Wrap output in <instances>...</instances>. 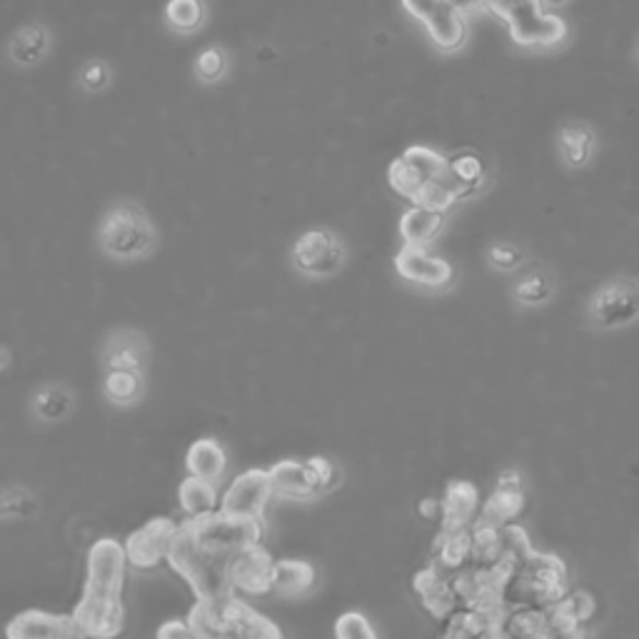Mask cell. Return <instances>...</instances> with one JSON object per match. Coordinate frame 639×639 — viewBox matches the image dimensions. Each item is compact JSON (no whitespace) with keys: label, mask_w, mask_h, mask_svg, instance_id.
Masks as SVG:
<instances>
[{"label":"cell","mask_w":639,"mask_h":639,"mask_svg":"<svg viewBox=\"0 0 639 639\" xmlns=\"http://www.w3.org/2000/svg\"><path fill=\"white\" fill-rule=\"evenodd\" d=\"M98 242L108 258L130 262L153 252L157 233L151 215L143 208L135 203H118L105 213L98 230Z\"/></svg>","instance_id":"cell-5"},{"label":"cell","mask_w":639,"mask_h":639,"mask_svg":"<svg viewBox=\"0 0 639 639\" xmlns=\"http://www.w3.org/2000/svg\"><path fill=\"white\" fill-rule=\"evenodd\" d=\"M157 637L161 639H198L192 627L188 625V619H170L165 623L161 629H157Z\"/></svg>","instance_id":"cell-41"},{"label":"cell","mask_w":639,"mask_h":639,"mask_svg":"<svg viewBox=\"0 0 639 639\" xmlns=\"http://www.w3.org/2000/svg\"><path fill=\"white\" fill-rule=\"evenodd\" d=\"M510 639H545L549 635V619L547 607H507V615L502 619V635Z\"/></svg>","instance_id":"cell-24"},{"label":"cell","mask_w":639,"mask_h":639,"mask_svg":"<svg viewBox=\"0 0 639 639\" xmlns=\"http://www.w3.org/2000/svg\"><path fill=\"white\" fill-rule=\"evenodd\" d=\"M480 489L468 480H452L442 495L440 530L472 528L480 512Z\"/></svg>","instance_id":"cell-19"},{"label":"cell","mask_w":639,"mask_h":639,"mask_svg":"<svg viewBox=\"0 0 639 639\" xmlns=\"http://www.w3.org/2000/svg\"><path fill=\"white\" fill-rule=\"evenodd\" d=\"M493 11L507 23L514 43L528 48H549L565 38V23L542 8V0H487Z\"/></svg>","instance_id":"cell-6"},{"label":"cell","mask_w":639,"mask_h":639,"mask_svg":"<svg viewBox=\"0 0 639 639\" xmlns=\"http://www.w3.org/2000/svg\"><path fill=\"white\" fill-rule=\"evenodd\" d=\"M335 637L340 639H375V629L370 619L360 612H345L335 623Z\"/></svg>","instance_id":"cell-35"},{"label":"cell","mask_w":639,"mask_h":639,"mask_svg":"<svg viewBox=\"0 0 639 639\" xmlns=\"http://www.w3.org/2000/svg\"><path fill=\"white\" fill-rule=\"evenodd\" d=\"M549 3H553V5H557V3H563V0H549Z\"/></svg>","instance_id":"cell-45"},{"label":"cell","mask_w":639,"mask_h":639,"mask_svg":"<svg viewBox=\"0 0 639 639\" xmlns=\"http://www.w3.org/2000/svg\"><path fill=\"white\" fill-rule=\"evenodd\" d=\"M413 590L417 594L419 605H423L427 615L435 617L437 623H442L454 607H460L458 594L452 590L450 575L442 572L440 567H435L433 563L415 572Z\"/></svg>","instance_id":"cell-15"},{"label":"cell","mask_w":639,"mask_h":639,"mask_svg":"<svg viewBox=\"0 0 639 639\" xmlns=\"http://www.w3.org/2000/svg\"><path fill=\"white\" fill-rule=\"evenodd\" d=\"M270 480H273L275 495L287 497V500H315L320 497L318 480L310 462L305 460H280L270 468Z\"/></svg>","instance_id":"cell-20"},{"label":"cell","mask_w":639,"mask_h":639,"mask_svg":"<svg viewBox=\"0 0 639 639\" xmlns=\"http://www.w3.org/2000/svg\"><path fill=\"white\" fill-rule=\"evenodd\" d=\"M590 318L597 328H625L639 318V283L635 280H612L600 287L590 300Z\"/></svg>","instance_id":"cell-9"},{"label":"cell","mask_w":639,"mask_h":639,"mask_svg":"<svg viewBox=\"0 0 639 639\" xmlns=\"http://www.w3.org/2000/svg\"><path fill=\"white\" fill-rule=\"evenodd\" d=\"M225 68H227V60L221 48H205L196 60V73L200 81H205V83H215L217 78H223Z\"/></svg>","instance_id":"cell-36"},{"label":"cell","mask_w":639,"mask_h":639,"mask_svg":"<svg viewBox=\"0 0 639 639\" xmlns=\"http://www.w3.org/2000/svg\"><path fill=\"white\" fill-rule=\"evenodd\" d=\"M559 147H563V155L570 168H584L592 157L594 135L584 126H567L559 133Z\"/></svg>","instance_id":"cell-32"},{"label":"cell","mask_w":639,"mask_h":639,"mask_svg":"<svg viewBox=\"0 0 639 639\" xmlns=\"http://www.w3.org/2000/svg\"><path fill=\"white\" fill-rule=\"evenodd\" d=\"M11 639H70L81 637L73 615H50L43 610H25L5 627Z\"/></svg>","instance_id":"cell-16"},{"label":"cell","mask_w":639,"mask_h":639,"mask_svg":"<svg viewBox=\"0 0 639 639\" xmlns=\"http://www.w3.org/2000/svg\"><path fill=\"white\" fill-rule=\"evenodd\" d=\"M275 489L270 470H248L233 480V485L221 497V510L238 518L265 520V510L273 500Z\"/></svg>","instance_id":"cell-11"},{"label":"cell","mask_w":639,"mask_h":639,"mask_svg":"<svg viewBox=\"0 0 639 639\" xmlns=\"http://www.w3.org/2000/svg\"><path fill=\"white\" fill-rule=\"evenodd\" d=\"M128 555L118 540L103 537L87 553L83 597L73 610L81 637H116L126 625L122 588H126Z\"/></svg>","instance_id":"cell-1"},{"label":"cell","mask_w":639,"mask_h":639,"mask_svg":"<svg viewBox=\"0 0 639 639\" xmlns=\"http://www.w3.org/2000/svg\"><path fill=\"white\" fill-rule=\"evenodd\" d=\"M507 607L502 610H477V607H454L442 619L440 637L448 639H470V637H500L502 619Z\"/></svg>","instance_id":"cell-17"},{"label":"cell","mask_w":639,"mask_h":639,"mask_svg":"<svg viewBox=\"0 0 639 639\" xmlns=\"http://www.w3.org/2000/svg\"><path fill=\"white\" fill-rule=\"evenodd\" d=\"M510 557L505 547L502 528H489V524H472V563L477 567L497 565L500 559Z\"/></svg>","instance_id":"cell-30"},{"label":"cell","mask_w":639,"mask_h":639,"mask_svg":"<svg viewBox=\"0 0 639 639\" xmlns=\"http://www.w3.org/2000/svg\"><path fill=\"white\" fill-rule=\"evenodd\" d=\"M597 610V602L590 592L575 590L565 592L555 605L547 607V619H549V635L553 637H575L582 635V625L594 615Z\"/></svg>","instance_id":"cell-18"},{"label":"cell","mask_w":639,"mask_h":639,"mask_svg":"<svg viewBox=\"0 0 639 639\" xmlns=\"http://www.w3.org/2000/svg\"><path fill=\"white\" fill-rule=\"evenodd\" d=\"M567 592V567L557 555L532 553L502 590L507 607H549Z\"/></svg>","instance_id":"cell-4"},{"label":"cell","mask_w":639,"mask_h":639,"mask_svg":"<svg viewBox=\"0 0 639 639\" xmlns=\"http://www.w3.org/2000/svg\"><path fill=\"white\" fill-rule=\"evenodd\" d=\"M188 625L198 639H280V627L252 610L235 594L217 600H198Z\"/></svg>","instance_id":"cell-3"},{"label":"cell","mask_w":639,"mask_h":639,"mask_svg":"<svg viewBox=\"0 0 639 639\" xmlns=\"http://www.w3.org/2000/svg\"><path fill=\"white\" fill-rule=\"evenodd\" d=\"M293 262L303 275L330 277L345 262V248L330 230H308L295 240Z\"/></svg>","instance_id":"cell-10"},{"label":"cell","mask_w":639,"mask_h":639,"mask_svg":"<svg viewBox=\"0 0 639 639\" xmlns=\"http://www.w3.org/2000/svg\"><path fill=\"white\" fill-rule=\"evenodd\" d=\"M147 345L135 332H120L108 340L105 347V367L108 370H143Z\"/></svg>","instance_id":"cell-27"},{"label":"cell","mask_w":639,"mask_h":639,"mask_svg":"<svg viewBox=\"0 0 639 639\" xmlns=\"http://www.w3.org/2000/svg\"><path fill=\"white\" fill-rule=\"evenodd\" d=\"M233 557L235 555H225L221 549L200 542L192 535L188 522H180L165 563L190 584L196 600H217L235 594L230 580Z\"/></svg>","instance_id":"cell-2"},{"label":"cell","mask_w":639,"mask_h":639,"mask_svg":"<svg viewBox=\"0 0 639 639\" xmlns=\"http://www.w3.org/2000/svg\"><path fill=\"white\" fill-rule=\"evenodd\" d=\"M448 170L454 186L460 190V198L465 200L483 190L487 180V170L483 157L475 151H458L448 157Z\"/></svg>","instance_id":"cell-28"},{"label":"cell","mask_w":639,"mask_h":639,"mask_svg":"<svg viewBox=\"0 0 639 639\" xmlns=\"http://www.w3.org/2000/svg\"><path fill=\"white\" fill-rule=\"evenodd\" d=\"M549 295H553V283H549V277L545 273H535L520 277V283L514 285V297L522 305H542L549 300Z\"/></svg>","instance_id":"cell-34"},{"label":"cell","mask_w":639,"mask_h":639,"mask_svg":"<svg viewBox=\"0 0 639 639\" xmlns=\"http://www.w3.org/2000/svg\"><path fill=\"white\" fill-rule=\"evenodd\" d=\"M445 223L442 210H433L425 205H413L405 215L400 217V235L405 245H419V248H427L430 240L440 233Z\"/></svg>","instance_id":"cell-26"},{"label":"cell","mask_w":639,"mask_h":639,"mask_svg":"<svg viewBox=\"0 0 639 639\" xmlns=\"http://www.w3.org/2000/svg\"><path fill=\"white\" fill-rule=\"evenodd\" d=\"M522 258H524L522 250L512 242H495L493 248L487 250L489 265H493L495 270H500V273H510V270L520 265Z\"/></svg>","instance_id":"cell-37"},{"label":"cell","mask_w":639,"mask_h":639,"mask_svg":"<svg viewBox=\"0 0 639 639\" xmlns=\"http://www.w3.org/2000/svg\"><path fill=\"white\" fill-rule=\"evenodd\" d=\"M395 270L410 283L425 287H445L452 280L450 262L433 256L419 245H402V250L395 256Z\"/></svg>","instance_id":"cell-14"},{"label":"cell","mask_w":639,"mask_h":639,"mask_svg":"<svg viewBox=\"0 0 639 639\" xmlns=\"http://www.w3.org/2000/svg\"><path fill=\"white\" fill-rule=\"evenodd\" d=\"M430 563L448 575L468 567L472 563V528L437 532Z\"/></svg>","instance_id":"cell-21"},{"label":"cell","mask_w":639,"mask_h":639,"mask_svg":"<svg viewBox=\"0 0 639 639\" xmlns=\"http://www.w3.org/2000/svg\"><path fill=\"white\" fill-rule=\"evenodd\" d=\"M318 584V572L305 559H275L273 592L285 600H300Z\"/></svg>","instance_id":"cell-22"},{"label":"cell","mask_w":639,"mask_h":639,"mask_svg":"<svg viewBox=\"0 0 639 639\" xmlns=\"http://www.w3.org/2000/svg\"><path fill=\"white\" fill-rule=\"evenodd\" d=\"M68 410V398L58 395L56 390H43L38 400H35V413L43 419H58Z\"/></svg>","instance_id":"cell-39"},{"label":"cell","mask_w":639,"mask_h":639,"mask_svg":"<svg viewBox=\"0 0 639 639\" xmlns=\"http://www.w3.org/2000/svg\"><path fill=\"white\" fill-rule=\"evenodd\" d=\"M105 395L120 407H130L143 398L145 382L138 370H108L105 372Z\"/></svg>","instance_id":"cell-31"},{"label":"cell","mask_w":639,"mask_h":639,"mask_svg":"<svg viewBox=\"0 0 639 639\" xmlns=\"http://www.w3.org/2000/svg\"><path fill=\"white\" fill-rule=\"evenodd\" d=\"M308 462H310V468L315 472V480H318L320 497L332 493V489L340 485V470H338L335 462L328 460V458H320V454H318V458H310Z\"/></svg>","instance_id":"cell-38"},{"label":"cell","mask_w":639,"mask_h":639,"mask_svg":"<svg viewBox=\"0 0 639 639\" xmlns=\"http://www.w3.org/2000/svg\"><path fill=\"white\" fill-rule=\"evenodd\" d=\"M273 567L275 557L270 555V549L262 547V542L240 549L230 563L233 588L245 594L273 592Z\"/></svg>","instance_id":"cell-13"},{"label":"cell","mask_w":639,"mask_h":639,"mask_svg":"<svg viewBox=\"0 0 639 639\" xmlns=\"http://www.w3.org/2000/svg\"><path fill=\"white\" fill-rule=\"evenodd\" d=\"M497 487L502 489H522V475L518 470H505L500 480H497Z\"/></svg>","instance_id":"cell-44"},{"label":"cell","mask_w":639,"mask_h":639,"mask_svg":"<svg viewBox=\"0 0 639 639\" xmlns=\"http://www.w3.org/2000/svg\"><path fill=\"white\" fill-rule=\"evenodd\" d=\"M448 175V157L430 151L425 145H413L390 163V188L410 203H417L419 196Z\"/></svg>","instance_id":"cell-7"},{"label":"cell","mask_w":639,"mask_h":639,"mask_svg":"<svg viewBox=\"0 0 639 639\" xmlns=\"http://www.w3.org/2000/svg\"><path fill=\"white\" fill-rule=\"evenodd\" d=\"M524 512L522 489H502L497 487L480 507L475 524H489V528H505L520 518Z\"/></svg>","instance_id":"cell-25"},{"label":"cell","mask_w":639,"mask_h":639,"mask_svg":"<svg viewBox=\"0 0 639 639\" xmlns=\"http://www.w3.org/2000/svg\"><path fill=\"white\" fill-rule=\"evenodd\" d=\"M81 83L87 91H100L108 83V68L103 63H87L81 73Z\"/></svg>","instance_id":"cell-40"},{"label":"cell","mask_w":639,"mask_h":639,"mask_svg":"<svg viewBox=\"0 0 639 639\" xmlns=\"http://www.w3.org/2000/svg\"><path fill=\"white\" fill-rule=\"evenodd\" d=\"M178 500L188 518H203V514H213L221 510V497H217L215 483L196 475H188V480H182Z\"/></svg>","instance_id":"cell-29"},{"label":"cell","mask_w":639,"mask_h":639,"mask_svg":"<svg viewBox=\"0 0 639 639\" xmlns=\"http://www.w3.org/2000/svg\"><path fill=\"white\" fill-rule=\"evenodd\" d=\"M186 468L188 475L217 483L227 470V454L223 450V445L213 440V437H200V440L190 445V450L186 454Z\"/></svg>","instance_id":"cell-23"},{"label":"cell","mask_w":639,"mask_h":639,"mask_svg":"<svg viewBox=\"0 0 639 639\" xmlns=\"http://www.w3.org/2000/svg\"><path fill=\"white\" fill-rule=\"evenodd\" d=\"M165 15H168V23L178 31H196L203 23L205 11L200 0H170L168 8H165Z\"/></svg>","instance_id":"cell-33"},{"label":"cell","mask_w":639,"mask_h":639,"mask_svg":"<svg viewBox=\"0 0 639 639\" xmlns=\"http://www.w3.org/2000/svg\"><path fill=\"white\" fill-rule=\"evenodd\" d=\"M450 3L460 15L477 13V11H483V8H487V0H450Z\"/></svg>","instance_id":"cell-43"},{"label":"cell","mask_w":639,"mask_h":639,"mask_svg":"<svg viewBox=\"0 0 639 639\" xmlns=\"http://www.w3.org/2000/svg\"><path fill=\"white\" fill-rule=\"evenodd\" d=\"M419 518L425 520H440L442 514V500H435V497H427V500L419 502Z\"/></svg>","instance_id":"cell-42"},{"label":"cell","mask_w":639,"mask_h":639,"mask_svg":"<svg viewBox=\"0 0 639 639\" xmlns=\"http://www.w3.org/2000/svg\"><path fill=\"white\" fill-rule=\"evenodd\" d=\"M175 532H178V524L168 518H155L140 530L130 532L128 540L122 542L128 565L135 567V570H155L157 565L168 559Z\"/></svg>","instance_id":"cell-12"},{"label":"cell","mask_w":639,"mask_h":639,"mask_svg":"<svg viewBox=\"0 0 639 639\" xmlns=\"http://www.w3.org/2000/svg\"><path fill=\"white\" fill-rule=\"evenodd\" d=\"M402 8L425 25L437 48L458 50L465 43V21L450 0H402Z\"/></svg>","instance_id":"cell-8"}]
</instances>
